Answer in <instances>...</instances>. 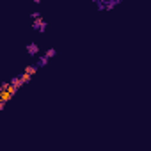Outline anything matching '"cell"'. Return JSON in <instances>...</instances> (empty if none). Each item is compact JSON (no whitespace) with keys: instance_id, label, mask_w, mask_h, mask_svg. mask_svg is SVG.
<instances>
[{"instance_id":"8992f818","label":"cell","mask_w":151,"mask_h":151,"mask_svg":"<svg viewBox=\"0 0 151 151\" xmlns=\"http://www.w3.org/2000/svg\"><path fill=\"white\" fill-rule=\"evenodd\" d=\"M46 62H48V57H41L39 59V66H45Z\"/></svg>"},{"instance_id":"3957f363","label":"cell","mask_w":151,"mask_h":151,"mask_svg":"<svg viewBox=\"0 0 151 151\" xmlns=\"http://www.w3.org/2000/svg\"><path fill=\"white\" fill-rule=\"evenodd\" d=\"M22 84H25V82L22 80V77H18V78H13V80H11V86H13L14 89H18V87L22 86Z\"/></svg>"},{"instance_id":"277c9868","label":"cell","mask_w":151,"mask_h":151,"mask_svg":"<svg viewBox=\"0 0 151 151\" xmlns=\"http://www.w3.org/2000/svg\"><path fill=\"white\" fill-rule=\"evenodd\" d=\"M36 69H37L36 66H27V68H25V73H29V75H34V73H36Z\"/></svg>"},{"instance_id":"7a4b0ae2","label":"cell","mask_w":151,"mask_h":151,"mask_svg":"<svg viewBox=\"0 0 151 151\" xmlns=\"http://www.w3.org/2000/svg\"><path fill=\"white\" fill-rule=\"evenodd\" d=\"M27 52H29L30 55H36V53H37V45H34V43L27 45Z\"/></svg>"},{"instance_id":"ba28073f","label":"cell","mask_w":151,"mask_h":151,"mask_svg":"<svg viewBox=\"0 0 151 151\" xmlns=\"http://www.w3.org/2000/svg\"><path fill=\"white\" fill-rule=\"evenodd\" d=\"M34 2H41V0H34Z\"/></svg>"},{"instance_id":"6da1fadb","label":"cell","mask_w":151,"mask_h":151,"mask_svg":"<svg viewBox=\"0 0 151 151\" xmlns=\"http://www.w3.org/2000/svg\"><path fill=\"white\" fill-rule=\"evenodd\" d=\"M34 27H36L37 30H45V29H46V23H45V20L39 16V18H36V20H34Z\"/></svg>"},{"instance_id":"5b68a950","label":"cell","mask_w":151,"mask_h":151,"mask_svg":"<svg viewBox=\"0 0 151 151\" xmlns=\"http://www.w3.org/2000/svg\"><path fill=\"white\" fill-rule=\"evenodd\" d=\"M30 77H32V75H29V73H25V71H23V75H22V80H23V82H29V80H30Z\"/></svg>"},{"instance_id":"52a82bcc","label":"cell","mask_w":151,"mask_h":151,"mask_svg":"<svg viewBox=\"0 0 151 151\" xmlns=\"http://www.w3.org/2000/svg\"><path fill=\"white\" fill-rule=\"evenodd\" d=\"M53 55H55V50H53V48H50V50L46 52V57H53Z\"/></svg>"}]
</instances>
